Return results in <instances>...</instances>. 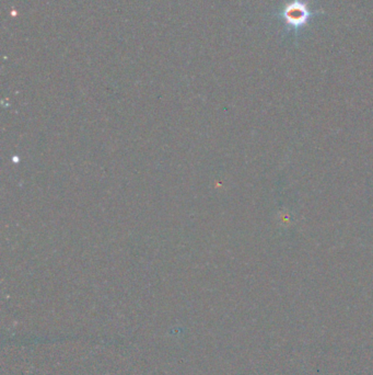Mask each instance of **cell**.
I'll list each match as a JSON object with an SVG mask.
<instances>
[{
	"mask_svg": "<svg viewBox=\"0 0 373 375\" xmlns=\"http://www.w3.org/2000/svg\"><path fill=\"white\" fill-rule=\"evenodd\" d=\"M316 12H313L309 9L307 3L301 0H293L289 2L280 12V18H283L286 23L295 31H298L300 28L304 27L309 23L310 18Z\"/></svg>",
	"mask_w": 373,
	"mask_h": 375,
	"instance_id": "obj_1",
	"label": "cell"
}]
</instances>
